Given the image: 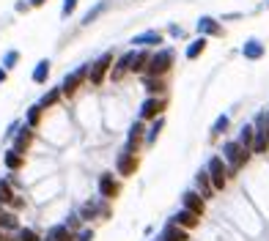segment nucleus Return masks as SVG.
<instances>
[{"mask_svg":"<svg viewBox=\"0 0 269 241\" xmlns=\"http://www.w3.org/2000/svg\"><path fill=\"white\" fill-rule=\"evenodd\" d=\"M74 9H77V0H63V9H61V17H63V20H69V17L74 14Z\"/></svg>","mask_w":269,"mask_h":241,"instance_id":"nucleus-31","label":"nucleus"},{"mask_svg":"<svg viewBox=\"0 0 269 241\" xmlns=\"http://www.w3.org/2000/svg\"><path fill=\"white\" fill-rule=\"evenodd\" d=\"M17 225H20V222H17L14 214H3V211H0V227H6V230H14Z\"/></svg>","mask_w":269,"mask_h":241,"instance_id":"nucleus-27","label":"nucleus"},{"mask_svg":"<svg viewBox=\"0 0 269 241\" xmlns=\"http://www.w3.org/2000/svg\"><path fill=\"white\" fill-rule=\"evenodd\" d=\"M39 113H42L39 104H36V107H31V113H28V123H31V126H36V123H39Z\"/></svg>","mask_w":269,"mask_h":241,"instance_id":"nucleus-34","label":"nucleus"},{"mask_svg":"<svg viewBox=\"0 0 269 241\" xmlns=\"http://www.w3.org/2000/svg\"><path fill=\"white\" fill-rule=\"evenodd\" d=\"M104 9H107V0H102V3H96V6H93V9L88 11V14H85V17H83V25H91V22H93V20H96V17H99V14H102V11H104Z\"/></svg>","mask_w":269,"mask_h":241,"instance_id":"nucleus-25","label":"nucleus"},{"mask_svg":"<svg viewBox=\"0 0 269 241\" xmlns=\"http://www.w3.org/2000/svg\"><path fill=\"white\" fill-rule=\"evenodd\" d=\"M206 175H209L214 189H223L228 184V164L220 159V156H212V159H209V167H206Z\"/></svg>","mask_w":269,"mask_h":241,"instance_id":"nucleus-1","label":"nucleus"},{"mask_svg":"<svg viewBox=\"0 0 269 241\" xmlns=\"http://www.w3.org/2000/svg\"><path fill=\"white\" fill-rule=\"evenodd\" d=\"M171 66H173V50H160L157 55L149 58V72L154 77H162Z\"/></svg>","mask_w":269,"mask_h":241,"instance_id":"nucleus-3","label":"nucleus"},{"mask_svg":"<svg viewBox=\"0 0 269 241\" xmlns=\"http://www.w3.org/2000/svg\"><path fill=\"white\" fill-rule=\"evenodd\" d=\"M93 238V230H83V233H77V241H91Z\"/></svg>","mask_w":269,"mask_h":241,"instance_id":"nucleus-36","label":"nucleus"},{"mask_svg":"<svg viewBox=\"0 0 269 241\" xmlns=\"http://www.w3.org/2000/svg\"><path fill=\"white\" fill-rule=\"evenodd\" d=\"M184 208L201 216V214H203V208H206V200H203L201 195H195V192H184Z\"/></svg>","mask_w":269,"mask_h":241,"instance_id":"nucleus-11","label":"nucleus"},{"mask_svg":"<svg viewBox=\"0 0 269 241\" xmlns=\"http://www.w3.org/2000/svg\"><path fill=\"white\" fill-rule=\"evenodd\" d=\"M266 148H269V129L261 126L258 134H255V140H253V145H250V151H255V154H264Z\"/></svg>","mask_w":269,"mask_h":241,"instance_id":"nucleus-15","label":"nucleus"},{"mask_svg":"<svg viewBox=\"0 0 269 241\" xmlns=\"http://www.w3.org/2000/svg\"><path fill=\"white\" fill-rule=\"evenodd\" d=\"M0 203H17L20 205V200H14V192H11L9 181H3V178H0Z\"/></svg>","mask_w":269,"mask_h":241,"instance_id":"nucleus-24","label":"nucleus"},{"mask_svg":"<svg viewBox=\"0 0 269 241\" xmlns=\"http://www.w3.org/2000/svg\"><path fill=\"white\" fill-rule=\"evenodd\" d=\"M134 58H138V52H126V55H121V61L115 63V69H113V80H121V77H124V72H129Z\"/></svg>","mask_w":269,"mask_h":241,"instance_id":"nucleus-12","label":"nucleus"},{"mask_svg":"<svg viewBox=\"0 0 269 241\" xmlns=\"http://www.w3.org/2000/svg\"><path fill=\"white\" fill-rule=\"evenodd\" d=\"M6 164H9V167H11V170H17V167H20V164H22V156H20V154H17V151H14V148H11V151H9V154H6Z\"/></svg>","mask_w":269,"mask_h":241,"instance_id":"nucleus-29","label":"nucleus"},{"mask_svg":"<svg viewBox=\"0 0 269 241\" xmlns=\"http://www.w3.org/2000/svg\"><path fill=\"white\" fill-rule=\"evenodd\" d=\"M31 129H20V134H17V143H14V151L17 154H25V148L31 145Z\"/></svg>","mask_w":269,"mask_h":241,"instance_id":"nucleus-17","label":"nucleus"},{"mask_svg":"<svg viewBox=\"0 0 269 241\" xmlns=\"http://www.w3.org/2000/svg\"><path fill=\"white\" fill-rule=\"evenodd\" d=\"M47 241H50V238H47Z\"/></svg>","mask_w":269,"mask_h":241,"instance_id":"nucleus-41","label":"nucleus"},{"mask_svg":"<svg viewBox=\"0 0 269 241\" xmlns=\"http://www.w3.org/2000/svg\"><path fill=\"white\" fill-rule=\"evenodd\" d=\"M242 55L247 58V61H258V58H264V44H261L258 39H247L242 47Z\"/></svg>","mask_w":269,"mask_h":241,"instance_id":"nucleus-8","label":"nucleus"},{"mask_svg":"<svg viewBox=\"0 0 269 241\" xmlns=\"http://www.w3.org/2000/svg\"><path fill=\"white\" fill-rule=\"evenodd\" d=\"M195 184L203 189V197H212V181H209V175H206V170H201V173L195 175Z\"/></svg>","mask_w":269,"mask_h":241,"instance_id":"nucleus-22","label":"nucleus"},{"mask_svg":"<svg viewBox=\"0 0 269 241\" xmlns=\"http://www.w3.org/2000/svg\"><path fill=\"white\" fill-rule=\"evenodd\" d=\"M162 110H165V99L151 96V99H146L143 107H140V118H157V115H160Z\"/></svg>","mask_w":269,"mask_h":241,"instance_id":"nucleus-6","label":"nucleus"},{"mask_svg":"<svg viewBox=\"0 0 269 241\" xmlns=\"http://www.w3.org/2000/svg\"><path fill=\"white\" fill-rule=\"evenodd\" d=\"M143 85H146V91H149V93H162V91H165V82H162L160 77H154V74H151V77H146Z\"/></svg>","mask_w":269,"mask_h":241,"instance_id":"nucleus-21","label":"nucleus"},{"mask_svg":"<svg viewBox=\"0 0 269 241\" xmlns=\"http://www.w3.org/2000/svg\"><path fill=\"white\" fill-rule=\"evenodd\" d=\"M58 99H61V88H55V91H50V93H47V96L42 99V102H39V107H50V104H55Z\"/></svg>","mask_w":269,"mask_h":241,"instance_id":"nucleus-28","label":"nucleus"},{"mask_svg":"<svg viewBox=\"0 0 269 241\" xmlns=\"http://www.w3.org/2000/svg\"><path fill=\"white\" fill-rule=\"evenodd\" d=\"M110 61H113V55L107 52V55H102V58H99V61L91 66V85H99V82L104 80V72L110 69Z\"/></svg>","mask_w":269,"mask_h":241,"instance_id":"nucleus-7","label":"nucleus"},{"mask_svg":"<svg viewBox=\"0 0 269 241\" xmlns=\"http://www.w3.org/2000/svg\"><path fill=\"white\" fill-rule=\"evenodd\" d=\"M160 41H162V33H160V31H146V33H138V36L132 39V44L151 47V44H160Z\"/></svg>","mask_w":269,"mask_h":241,"instance_id":"nucleus-13","label":"nucleus"},{"mask_svg":"<svg viewBox=\"0 0 269 241\" xmlns=\"http://www.w3.org/2000/svg\"><path fill=\"white\" fill-rule=\"evenodd\" d=\"M223 156L228 159V164H231V170H239L244 162H247L250 148H244V145H239V143H225L223 145Z\"/></svg>","mask_w":269,"mask_h":241,"instance_id":"nucleus-2","label":"nucleus"},{"mask_svg":"<svg viewBox=\"0 0 269 241\" xmlns=\"http://www.w3.org/2000/svg\"><path fill=\"white\" fill-rule=\"evenodd\" d=\"M0 241H3V233H0Z\"/></svg>","mask_w":269,"mask_h":241,"instance_id":"nucleus-39","label":"nucleus"},{"mask_svg":"<svg viewBox=\"0 0 269 241\" xmlns=\"http://www.w3.org/2000/svg\"><path fill=\"white\" fill-rule=\"evenodd\" d=\"M0 211H3V208H0Z\"/></svg>","mask_w":269,"mask_h":241,"instance_id":"nucleus-42","label":"nucleus"},{"mask_svg":"<svg viewBox=\"0 0 269 241\" xmlns=\"http://www.w3.org/2000/svg\"><path fill=\"white\" fill-rule=\"evenodd\" d=\"M266 9H269V0H266Z\"/></svg>","mask_w":269,"mask_h":241,"instance_id":"nucleus-40","label":"nucleus"},{"mask_svg":"<svg viewBox=\"0 0 269 241\" xmlns=\"http://www.w3.org/2000/svg\"><path fill=\"white\" fill-rule=\"evenodd\" d=\"M225 129H228V115H220V118L214 121V129H212V132H214V134H223Z\"/></svg>","mask_w":269,"mask_h":241,"instance_id":"nucleus-33","label":"nucleus"},{"mask_svg":"<svg viewBox=\"0 0 269 241\" xmlns=\"http://www.w3.org/2000/svg\"><path fill=\"white\" fill-rule=\"evenodd\" d=\"M173 225H179V227H184V230H190V227L198 225V214H192V211L181 208L179 214H176V219H173Z\"/></svg>","mask_w":269,"mask_h":241,"instance_id":"nucleus-14","label":"nucleus"},{"mask_svg":"<svg viewBox=\"0 0 269 241\" xmlns=\"http://www.w3.org/2000/svg\"><path fill=\"white\" fill-rule=\"evenodd\" d=\"M44 3V0H31V6H42Z\"/></svg>","mask_w":269,"mask_h":241,"instance_id":"nucleus-37","label":"nucleus"},{"mask_svg":"<svg viewBox=\"0 0 269 241\" xmlns=\"http://www.w3.org/2000/svg\"><path fill=\"white\" fill-rule=\"evenodd\" d=\"M17 61H20V52H17V50L6 52V58H3V69H14V66H17Z\"/></svg>","mask_w":269,"mask_h":241,"instance_id":"nucleus-30","label":"nucleus"},{"mask_svg":"<svg viewBox=\"0 0 269 241\" xmlns=\"http://www.w3.org/2000/svg\"><path fill=\"white\" fill-rule=\"evenodd\" d=\"M160 241H187V230L179 227V225H171V227H165V233H162Z\"/></svg>","mask_w":269,"mask_h":241,"instance_id":"nucleus-16","label":"nucleus"},{"mask_svg":"<svg viewBox=\"0 0 269 241\" xmlns=\"http://www.w3.org/2000/svg\"><path fill=\"white\" fill-rule=\"evenodd\" d=\"M239 145H244V148L253 145V126H242V132H239Z\"/></svg>","mask_w":269,"mask_h":241,"instance_id":"nucleus-26","label":"nucleus"},{"mask_svg":"<svg viewBox=\"0 0 269 241\" xmlns=\"http://www.w3.org/2000/svg\"><path fill=\"white\" fill-rule=\"evenodd\" d=\"M50 241H72V230H69V225H58L50 230Z\"/></svg>","mask_w":269,"mask_h":241,"instance_id":"nucleus-19","label":"nucleus"},{"mask_svg":"<svg viewBox=\"0 0 269 241\" xmlns=\"http://www.w3.org/2000/svg\"><path fill=\"white\" fill-rule=\"evenodd\" d=\"M198 33L201 36H223V25L214 17H201L198 20Z\"/></svg>","mask_w":269,"mask_h":241,"instance_id":"nucleus-5","label":"nucleus"},{"mask_svg":"<svg viewBox=\"0 0 269 241\" xmlns=\"http://www.w3.org/2000/svg\"><path fill=\"white\" fill-rule=\"evenodd\" d=\"M143 137V123H134V126L129 129V143H126V148L124 151H129V154H134V145H138V140Z\"/></svg>","mask_w":269,"mask_h":241,"instance_id":"nucleus-18","label":"nucleus"},{"mask_svg":"<svg viewBox=\"0 0 269 241\" xmlns=\"http://www.w3.org/2000/svg\"><path fill=\"white\" fill-rule=\"evenodd\" d=\"M160 129H162V118L160 121H154V123H151V129H149V137H146V143H154V140H157V134H160Z\"/></svg>","mask_w":269,"mask_h":241,"instance_id":"nucleus-32","label":"nucleus"},{"mask_svg":"<svg viewBox=\"0 0 269 241\" xmlns=\"http://www.w3.org/2000/svg\"><path fill=\"white\" fill-rule=\"evenodd\" d=\"M203 50H206V39L201 36V39H195L190 47H187V58H190V61H195L198 55H203Z\"/></svg>","mask_w":269,"mask_h":241,"instance_id":"nucleus-20","label":"nucleus"},{"mask_svg":"<svg viewBox=\"0 0 269 241\" xmlns=\"http://www.w3.org/2000/svg\"><path fill=\"white\" fill-rule=\"evenodd\" d=\"M50 77V61H39V66L33 69V82H44Z\"/></svg>","mask_w":269,"mask_h":241,"instance_id":"nucleus-23","label":"nucleus"},{"mask_svg":"<svg viewBox=\"0 0 269 241\" xmlns=\"http://www.w3.org/2000/svg\"><path fill=\"white\" fill-rule=\"evenodd\" d=\"M6 80V69H0V82H3Z\"/></svg>","mask_w":269,"mask_h":241,"instance_id":"nucleus-38","label":"nucleus"},{"mask_svg":"<svg viewBox=\"0 0 269 241\" xmlns=\"http://www.w3.org/2000/svg\"><path fill=\"white\" fill-rule=\"evenodd\" d=\"M20 241H39V236L31 230V227H25V230H20Z\"/></svg>","mask_w":269,"mask_h":241,"instance_id":"nucleus-35","label":"nucleus"},{"mask_svg":"<svg viewBox=\"0 0 269 241\" xmlns=\"http://www.w3.org/2000/svg\"><path fill=\"white\" fill-rule=\"evenodd\" d=\"M99 195H102V197H107V200H110V197H115V195H118V184H115V178H113L110 173H104L102 178H99Z\"/></svg>","mask_w":269,"mask_h":241,"instance_id":"nucleus-9","label":"nucleus"},{"mask_svg":"<svg viewBox=\"0 0 269 241\" xmlns=\"http://www.w3.org/2000/svg\"><path fill=\"white\" fill-rule=\"evenodd\" d=\"M115 167H118V173H121V175H132L134 170H138V159H134V154L124 151V154L118 156V162H115Z\"/></svg>","mask_w":269,"mask_h":241,"instance_id":"nucleus-10","label":"nucleus"},{"mask_svg":"<svg viewBox=\"0 0 269 241\" xmlns=\"http://www.w3.org/2000/svg\"><path fill=\"white\" fill-rule=\"evenodd\" d=\"M85 74H88V66H80V69H74L72 74H66V80H63V85H61V93L72 96V93L80 88V82L85 80Z\"/></svg>","mask_w":269,"mask_h":241,"instance_id":"nucleus-4","label":"nucleus"}]
</instances>
